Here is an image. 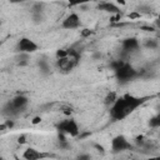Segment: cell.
<instances>
[{
  "instance_id": "1",
  "label": "cell",
  "mask_w": 160,
  "mask_h": 160,
  "mask_svg": "<svg viewBox=\"0 0 160 160\" xmlns=\"http://www.w3.org/2000/svg\"><path fill=\"white\" fill-rule=\"evenodd\" d=\"M142 102L144 99L132 95H124L121 98H118L116 101L110 106V116L114 120H122L135 109H138Z\"/></svg>"
},
{
  "instance_id": "2",
  "label": "cell",
  "mask_w": 160,
  "mask_h": 160,
  "mask_svg": "<svg viewBox=\"0 0 160 160\" xmlns=\"http://www.w3.org/2000/svg\"><path fill=\"white\" fill-rule=\"evenodd\" d=\"M115 76L120 82H128L138 76V71L128 62H124L119 69L115 70Z\"/></svg>"
},
{
  "instance_id": "3",
  "label": "cell",
  "mask_w": 160,
  "mask_h": 160,
  "mask_svg": "<svg viewBox=\"0 0 160 160\" xmlns=\"http://www.w3.org/2000/svg\"><path fill=\"white\" fill-rule=\"evenodd\" d=\"M58 129H59L60 132H62L65 135H69V136H72V138H75L80 134V128H79L78 122L71 118L60 121L59 125H58Z\"/></svg>"
},
{
  "instance_id": "4",
  "label": "cell",
  "mask_w": 160,
  "mask_h": 160,
  "mask_svg": "<svg viewBox=\"0 0 160 160\" xmlns=\"http://www.w3.org/2000/svg\"><path fill=\"white\" fill-rule=\"evenodd\" d=\"M18 51L19 52H28V54H31V52H35L39 46L35 41H32L31 39L29 38H21L18 42V46H16Z\"/></svg>"
},
{
  "instance_id": "5",
  "label": "cell",
  "mask_w": 160,
  "mask_h": 160,
  "mask_svg": "<svg viewBox=\"0 0 160 160\" xmlns=\"http://www.w3.org/2000/svg\"><path fill=\"white\" fill-rule=\"evenodd\" d=\"M61 26H62V29H66V30L79 29V28L81 26L80 16H79L76 12H71V14H69V15L62 20Z\"/></svg>"
},
{
  "instance_id": "6",
  "label": "cell",
  "mask_w": 160,
  "mask_h": 160,
  "mask_svg": "<svg viewBox=\"0 0 160 160\" xmlns=\"http://www.w3.org/2000/svg\"><path fill=\"white\" fill-rule=\"evenodd\" d=\"M131 149V144L128 141V139L124 135H118L112 139L111 141V150L114 152H119V151H124Z\"/></svg>"
},
{
  "instance_id": "7",
  "label": "cell",
  "mask_w": 160,
  "mask_h": 160,
  "mask_svg": "<svg viewBox=\"0 0 160 160\" xmlns=\"http://www.w3.org/2000/svg\"><path fill=\"white\" fill-rule=\"evenodd\" d=\"M140 48V42L136 38H128L122 41V50L125 52H135Z\"/></svg>"
},
{
  "instance_id": "8",
  "label": "cell",
  "mask_w": 160,
  "mask_h": 160,
  "mask_svg": "<svg viewBox=\"0 0 160 160\" xmlns=\"http://www.w3.org/2000/svg\"><path fill=\"white\" fill-rule=\"evenodd\" d=\"M46 156H49V155H48V154H42L41 151L35 150V149H32V148H28V149L24 151V154H22V158L26 159V160H38V159L46 158Z\"/></svg>"
},
{
  "instance_id": "9",
  "label": "cell",
  "mask_w": 160,
  "mask_h": 160,
  "mask_svg": "<svg viewBox=\"0 0 160 160\" xmlns=\"http://www.w3.org/2000/svg\"><path fill=\"white\" fill-rule=\"evenodd\" d=\"M98 9L99 10H102V11H106V12H110V14H119L120 12V9L118 5H115L114 2H110V1H101L99 5H98Z\"/></svg>"
},
{
  "instance_id": "10",
  "label": "cell",
  "mask_w": 160,
  "mask_h": 160,
  "mask_svg": "<svg viewBox=\"0 0 160 160\" xmlns=\"http://www.w3.org/2000/svg\"><path fill=\"white\" fill-rule=\"evenodd\" d=\"M16 64L20 68L28 66L30 64V54H28V52H19V55L16 56Z\"/></svg>"
},
{
  "instance_id": "11",
  "label": "cell",
  "mask_w": 160,
  "mask_h": 160,
  "mask_svg": "<svg viewBox=\"0 0 160 160\" xmlns=\"http://www.w3.org/2000/svg\"><path fill=\"white\" fill-rule=\"evenodd\" d=\"M38 66H39V70H40V72L42 75H49L50 74V65H49V62L46 60L40 59L38 61Z\"/></svg>"
},
{
  "instance_id": "12",
  "label": "cell",
  "mask_w": 160,
  "mask_h": 160,
  "mask_svg": "<svg viewBox=\"0 0 160 160\" xmlns=\"http://www.w3.org/2000/svg\"><path fill=\"white\" fill-rule=\"evenodd\" d=\"M45 4L44 1H35L31 5V14H44Z\"/></svg>"
},
{
  "instance_id": "13",
  "label": "cell",
  "mask_w": 160,
  "mask_h": 160,
  "mask_svg": "<svg viewBox=\"0 0 160 160\" xmlns=\"http://www.w3.org/2000/svg\"><path fill=\"white\" fill-rule=\"evenodd\" d=\"M136 11H138L139 14H141V15H148V14H150V12L152 11V9H151V6L148 5V4H140V5L136 8Z\"/></svg>"
},
{
  "instance_id": "14",
  "label": "cell",
  "mask_w": 160,
  "mask_h": 160,
  "mask_svg": "<svg viewBox=\"0 0 160 160\" xmlns=\"http://www.w3.org/2000/svg\"><path fill=\"white\" fill-rule=\"evenodd\" d=\"M116 99H118V95H116V92H109L106 96H105V99H104V104L105 105H108V106H111L115 101H116Z\"/></svg>"
},
{
  "instance_id": "15",
  "label": "cell",
  "mask_w": 160,
  "mask_h": 160,
  "mask_svg": "<svg viewBox=\"0 0 160 160\" xmlns=\"http://www.w3.org/2000/svg\"><path fill=\"white\" fill-rule=\"evenodd\" d=\"M144 46L146 49H150V50H154L159 46V42L155 40V39H146L145 42H144Z\"/></svg>"
},
{
  "instance_id": "16",
  "label": "cell",
  "mask_w": 160,
  "mask_h": 160,
  "mask_svg": "<svg viewBox=\"0 0 160 160\" xmlns=\"http://www.w3.org/2000/svg\"><path fill=\"white\" fill-rule=\"evenodd\" d=\"M149 125L151 128H160V111L149 120Z\"/></svg>"
},
{
  "instance_id": "17",
  "label": "cell",
  "mask_w": 160,
  "mask_h": 160,
  "mask_svg": "<svg viewBox=\"0 0 160 160\" xmlns=\"http://www.w3.org/2000/svg\"><path fill=\"white\" fill-rule=\"evenodd\" d=\"M31 20L34 24H40L44 20V14H31Z\"/></svg>"
},
{
  "instance_id": "18",
  "label": "cell",
  "mask_w": 160,
  "mask_h": 160,
  "mask_svg": "<svg viewBox=\"0 0 160 160\" xmlns=\"http://www.w3.org/2000/svg\"><path fill=\"white\" fill-rule=\"evenodd\" d=\"M55 55H56V59H61V58L68 56L69 52H68V49H59V50H56Z\"/></svg>"
},
{
  "instance_id": "19",
  "label": "cell",
  "mask_w": 160,
  "mask_h": 160,
  "mask_svg": "<svg viewBox=\"0 0 160 160\" xmlns=\"http://www.w3.org/2000/svg\"><path fill=\"white\" fill-rule=\"evenodd\" d=\"M89 1H92V0H69V4L72 5V6H76V5H82V4H86Z\"/></svg>"
},
{
  "instance_id": "20",
  "label": "cell",
  "mask_w": 160,
  "mask_h": 160,
  "mask_svg": "<svg viewBox=\"0 0 160 160\" xmlns=\"http://www.w3.org/2000/svg\"><path fill=\"white\" fill-rule=\"evenodd\" d=\"M92 32H94V31L90 30V29H82V30L80 31V35H81L82 38H88V36H90Z\"/></svg>"
},
{
  "instance_id": "21",
  "label": "cell",
  "mask_w": 160,
  "mask_h": 160,
  "mask_svg": "<svg viewBox=\"0 0 160 160\" xmlns=\"http://www.w3.org/2000/svg\"><path fill=\"white\" fill-rule=\"evenodd\" d=\"M101 52L100 51H94L92 52V55H91V58H92V60H100L101 59Z\"/></svg>"
},
{
  "instance_id": "22",
  "label": "cell",
  "mask_w": 160,
  "mask_h": 160,
  "mask_svg": "<svg viewBox=\"0 0 160 160\" xmlns=\"http://www.w3.org/2000/svg\"><path fill=\"white\" fill-rule=\"evenodd\" d=\"M140 16H141V14H139L138 11H134V12L129 14V18H130V19H139Z\"/></svg>"
},
{
  "instance_id": "23",
  "label": "cell",
  "mask_w": 160,
  "mask_h": 160,
  "mask_svg": "<svg viewBox=\"0 0 160 160\" xmlns=\"http://www.w3.org/2000/svg\"><path fill=\"white\" fill-rule=\"evenodd\" d=\"M62 112H64L65 115H71V114H72V109H71L70 106H65Z\"/></svg>"
},
{
  "instance_id": "24",
  "label": "cell",
  "mask_w": 160,
  "mask_h": 160,
  "mask_svg": "<svg viewBox=\"0 0 160 160\" xmlns=\"http://www.w3.org/2000/svg\"><path fill=\"white\" fill-rule=\"evenodd\" d=\"M5 125H6V128L11 129V128L14 126V121H12V120H10V121H9V120H6V121H5Z\"/></svg>"
},
{
  "instance_id": "25",
  "label": "cell",
  "mask_w": 160,
  "mask_h": 160,
  "mask_svg": "<svg viewBox=\"0 0 160 160\" xmlns=\"http://www.w3.org/2000/svg\"><path fill=\"white\" fill-rule=\"evenodd\" d=\"M94 146H95V149H96L98 151H100V152H104V148H102L101 145H99V144H95Z\"/></svg>"
},
{
  "instance_id": "26",
  "label": "cell",
  "mask_w": 160,
  "mask_h": 160,
  "mask_svg": "<svg viewBox=\"0 0 160 160\" xmlns=\"http://www.w3.org/2000/svg\"><path fill=\"white\" fill-rule=\"evenodd\" d=\"M41 121V118L40 116H35L34 119H32V124H39Z\"/></svg>"
},
{
  "instance_id": "27",
  "label": "cell",
  "mask_w": 160,
  "mask_h": 160,
  "mask_svg": "<svg viewBox=\"0 0 160 160\" xmlns=\"http://www.w3.org/2000/svg\"><path fill=\"white\" fill-rule=\"evenodd\" d=\"M78 158H79V159H90V155H88V154H82V155H79Z\"/></svg>"
},
{
  "instance_id": "28",
  "label": "cell",
  "mask_w": 160,
  "mask_h": 160,
  "mask_svg": "<svg viewBox=\"0 0 160 160\" xmlns=\"http://www.w3.org/2000/svg\"><path fill=\"white\" fill-rule=\"evenodd\" d=\"M19 142H20V144H24V142H25V136H20V138H19Z\"/></svg>"
},
{
  "instance_id": "29",
  "label": "cell",
  "mask_w": 160,
  "mask_h": 160,
  "mask_svg": "<svg viewBox=\"0 0 160 160\" xmlns=\"http://www.w3.org/2000/svg\"><path fill=\"white\" fill-rule=\"evenodd\" d=\"M118 2H119V4H121V5H125V4H126V1H125V0H118Z\"/></svg>"
},
{
  "instance_id": "30",
  "label": "cell",
  "mask_w": 160,
  "mask_h": 160,
  "mask_svg": "<svg viewBox=\"0 0 160 160\" xmlns=\"http://www.w3.org/2000/svg\"><path fill=\"white\" fill-rule=\"evenodd\" d=\"M25 0H10V2H22Z\"/></svg>"
},
{
  "instance_id": "31",
  "label": "cell",
  "mask_w": 160,
  "mask_h": 160,
  "mask_svg": "<svg viewBox=\"0 0 160 160\" xmlns=\"http://www.w3.org/2000/svg\"><path fill=\"white\" fill-rule=\"evenodd\" d=\"M159 20H160V15H159Z\"/></svg>"
}]
</instances>
